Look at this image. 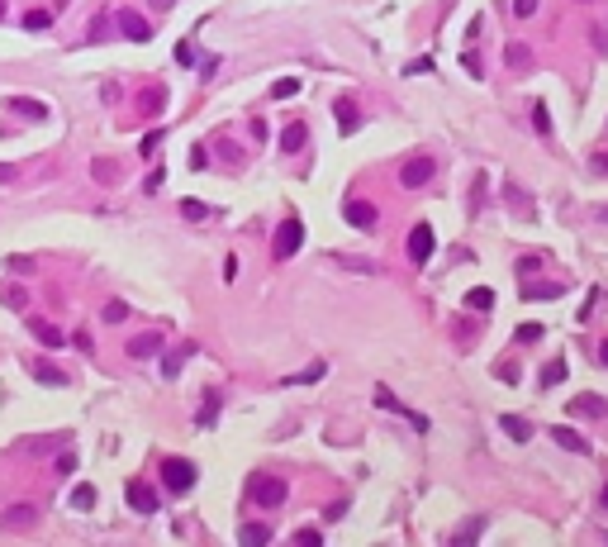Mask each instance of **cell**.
<instances>
[{"mask_svg": "<svg viewBox=\"0 0 608 547\" xmlns=\"http://www.w3.org/2000/svg\"><path fill=\"white\" fill-rule=\"evenodd\" d=\"M599 504H604V509H608V481H604V491H599Z\"/></svg>", "mask_w": 608, "mask_h": 547, "instance_id": "cell-52", "label": "cell"}, {"mask_svg": "<svg viewBox=\"0 0 608 547\" xmlns=\"http://www.w3.org/2000/svg\"><path fill=\"white\" fill-rule=\"evenodd\" d=\"M432 176H437V162H432V157H414V162H409L404 171H399V181H404L409 191H419V186H428Z\"/></svg>", "mask_w": 608, "mask_h": 547, "instance_id": "cell-6", "label": "cell"}, {"mask_svg": "<svg viewBox=\"0 0 608 547\" xmlns=\"http://www.w3.org/2000/svg\"><path fill=\"white\" fill-rule=\"evenodd\" d=\"M347 224H357V229H371V224H375V210H371L366 200H347Z\"/></svg>", "mask_w": 608, "mask_h": 547, "instance_id": "cell-15", "label": "cell"}, {"mask_svg": "<svg viewBox=\"0 0 608 547\" xmlns=\"http://www.w3.org/2000/svg\"><path fill=\"white\" fill-rule=\"evenodd\" d=\"M513 15H518V20H532V15H537V0H513Z\"/></svg>", "mask_w": 608, "mask_h": 547, "instance_id": "cell-44", "label": "cell"}, {"mask_svg": "<svg viewBox=\"0 0 608 547\" xmlns=\"http://www.w3.org/2000/svg\"><path fill=\"white\" fill-rule=\"evenodd\" d=\"M594 171H599V176H608V153H599V157H594Z\"/></svg>", "mask_w": 608, "mask_h": 547, "instance_id": "cell-50", "label": "cell"}, {"mask_svg": "<svg viewBox=\"0 0 608 547\" xmlns=\"http://www.w3.org/2000/svg\"><path fill=\"white\" fill-rule=\"evenodd\" d=\"M24 24H29V29H48V24H53V15H48V10H29Z\"/></svg>", "mask_w": 608, "mask_h": 547, "instance_id": "cell-37", "label": "cell"}, {"mask_svg": "<svg viewBox=\"0 0 608 547\" xmlns=\"http://www.w3.org/2000/svg\"><path fill=\"white\" fill-rule=\"evenodd\" d=\"M480 533H485V519H466L461 528H456V538H451V543H471V538H480Z\"/></svg>", "mask_w": 608, "mask_h": 547, "instance_id": "cell-27", "label": "cell"}, {"mask_svg": "<svg viewBox=\"0 0 608 547\" xmlns=\"http://www.w3.org/2000/svg\"><path fill=\"white\" fill-rule=\"evenodd\" d=\"M0 20H5V0H0Z\"/></svg>", "mask_w": 608, "mask_h": 547, "instance_id": "cell-54", "label": "cell"}, {"mask_svg": "<svg viewBox=\"0 0 608 547\" xmlns=\"http://www.w3.org/2000/svg\"><path fill=\"white\" fill-rule=\"evenodd\" d=\"M10 176H15V171H10V167H0V181H10Z\"/></svg>", "mask_w": 608, "mask_h": 547, "instance_id": "cell-53", "label": "cell"}, {"mask_svg": "<svg viewBox=\"0 0 608 547\" xmlns=\"http://www.w3.org/2000/svg\"><path fill=\"white\" fill-rule=\"evenodd\" d=\"M176 62H181V67H195V48L181 43V48H176Z\"/></svg>", "mask_w": 608, "mask_h": 547, "instance_id": "cell-45", "label": "cell"}, {"mask_svg": "<svg viewBox=\"0 0 608 547\" xmlns=\"http://www.w3.org/2000/svg\"><path fill=\"white\" fill-rule=\"evenodd\" d=\"M181 362H185V353H166V357H162V371H166V376H176V371H181Z\"/></svg>", "mask_w": 608, "mask_h": 547, "instance_id": "cell-41", "label": "cell"}, {"mask_svg": "<svg viewBox=\"0 0 608 547\" xmlns=\"http://www.w3.org/2000/svg\"><path fill=\"white\" fill-rule=\"evenodd\" d=\"M114 24L124 29V33H129V38H138V43H143V38H148V33H153V29H148V20H138V15H133V10H114Z\"/></svg>", "mask_w": 608, "mask_h": 547, "instance_id": "cell-8", "label": "cell"}, {"mask_svg": "<svg viewBox=\"0 0 608 547\" xmlns=\"http://www.w3.org/2000/svg\"><path fill=\"white\" fill-rule=\"evenodd\" d=\"M432 247H437L432 224H414V233H409V257H414V267H423L428 257H432Z\"/></svg>", "mask_w": 608, "mask_h": 547, "instance_id": "cell-4", "label": "cell"}, {"mask_svg": "<svg viewBox=\"0 0 608 547\" xmlns=\"http://www.w3.org/2000/svg\"><path fill=\"white\" fill-rule=\"evenodd\" d=\"M504 62H508V67H513V72H528V48H523V43H508V53H504Z\"/></svg>", "mask_w": 608, "mask_h": 547, "instance_id": "cell-26", "label": "cell"}, {"mask_svg": "<svg viewBox=\"0 0 608 547\" xmlns=\"http://www.w3.org/2000/svg\"><path fill=\"white\" fill-rule=\"evenodd\" d=\"M162 109H166V91H162V86H148V91L138 95V114L153 119V114H162Z\"/></svg>", "mask_w": 608, "mask_h": 547, "instance_id": "cell-13", "label": "cell"}, {"mask_svg": "<svg viewBox=\"0 0 608 547\" xmlns=\"http://www.w3.org/2000/svg\"><path fill=\"white\" fill-rule=\"evenodd\" d=\"M5 105L15 109V114H24V119H48V105H38V100H24V95H10Z\"/></svg>", "mask_w": 608, "mask_h": 547, "instance_id": "cell-20", "label": "cell"}, {"mask_svg": "<svg viewBox=\"0 0 608 547\" xmlns=\"http://www.w3.org/2000/svg\"><path fill=\"white\" fill-rule=\"evenodd\" d=\"M599 362H604V367H608V338H604V343H599Z\"/></svg>", "mask_w": 608, "mask_h": 547, "instance_id": "cell-51", "label": "cell"}, {"mask_svg": "<svg viewBox=\"0 0 608 547\" xmlns=\"http://www.w3.org/2000/svg\"><path fill=\"white\" fill-rule=\"evenodd\" d=\"M162 481H166V491L171 495H185L195 486V462H185V457H166L162 462Z\"/></svg>", "mask_w": 608, "mask_h": 547, "instance_id": "cell-2", "label": "cell"}, {"mask_svg": "<svg viewBox=\"0 0 608 547\" xmlns=\"http://www.w3.org/2000/svg\"><path fill=\"white\" fill-rule=\"evenodd\" d=\"M238 543L242 547H262V543H271V528H266V523H242V528H238Z\"/></svg>", "mask_w": 608, "mask_h": 547, "instance_id": "cell-19", "label": "cell"}, {"mask_svg": "<svg viewBox=\"0 0 608 547\" xmlns=\"http://www.w3.org/2000/svg\"><path fill=\"white\" fill-rule=\"evenodd\" d=\"M375 405H380V410H395L399 419H409V424H414L419 433H428V419H423V414L404 410V405H399V400H395V395H390V390H385V385H375Z\"/></svg>", "mask_w": 608, "mask_h": 547, "instance_id": "cell-7", "label": "cell"}, {"mask_svg": "<svg viewBox=\"0 0 608 547\" xmlns=\"http://www.w3.org/2000/svg\"><path fill=\"white\" fill-rule=\"evenodd\" d=\"M499 429L513 438V442H528V438H532V424H528V419H518V414H504Z\"/></svg>", "mask_w": 608, "mask_h": 547, "instance_id": "cell-17", "label": "cell"}, {"mask_svg": "<svg viewBox=\"0 0 608 547\" xmlns=\"http://www.w3.org/2000/svg\"><path fill=\"white\" fill-rule=\"evenodd\" d=\"M214 419H219V395L210 390V400L200 405V424H214Z\"/></svg>", "mask_w": 608, "mask_h": 547, "instance_id": "cell-36", "label": "cell"}, {"mask_svg": "<svg viewBox=\"0 0 608 547\" xmlns=\"http://www.w3.org/2000/svg\"><path fill=\"white\" fill-rule=\"evenodd\" d=\"M561 381H566V362H547V367H542V385L552 390V385H561Z\"/></svg>", "mask_w": 608, "mask_h": 547, "instance_id": "cell-28", "label": "cell"}, {"mask_svg": "<svg viewBox=\"0 0 608 547\" xmlns=\"http://www.w3.org/2000/svg\"><path fill=\"white\" fill-rule=\"evenodd\" d=\"M513 338H518V343L528 348V343H537V338H542V324H523L518 333H513Z\"/></svg>", "mask_w": 608, "mask_h": 547, "instance_id": "cell-38", "label": "cell"}, {"mask_svg": "<svg viewBox=\"0 0 608 547\" xmlns=\"http://www.w3.org/2000/svg\"><path fill=\"white\" fill-rule=\"evenodd\" d=\"M95 500H100V495H95V486H77V491H72V500H67V504H72V509H81V514H86V509H95Z\"/></svg>", "mask_w": 608, "mask_h": 547, "instance_id": "cell-22", "label": "cell"}, {"mask_svg": "<svg viewBox=\"0 0 608 547\" xmlns=\"http://www.w3.org/2000/svg\"><path fill=\"white\" fill-rule=\"evenodd\" d=\"M95 176H100V181H114V162H95Z\"/></svg>", "mask_w": 608, "mask_h": 547, "instance_id": "cell-48", "label": "cell"}, {"mask_svg": "<svg viewBox=\"0 0 608 547\" xmlns=\"http://www.w3.org/2000/svg\"><path fill=\"white\" fill-rule=\"evenodd\" d=\"M599 215H604V219H608V205H604V210H599Z\"/></svg>", "mask_w": 608, "mask_h": 547, "instance_id": "cell-55", "label": "cell"}, {"mask_svg": "<svg viewBox=\"0 0 608 547\" xmlns=\"http://www.w3.org/2000/svg\"><path fill=\"white\" fill-rule=\"evenodd\" d=\"M299 243H304V224L290 215L281 229H276V257H281V262H286V257H295V252H299Z\"/></svg>", "mask_w": 608, "mask_h": 547, "instance_id": "cell-3", "label": "cell"}, {"mask_svg": "<svg viewBox=\"0 0 608 547\" xmlns=\"http://www.w3.org/2000/svg\"><path fill=\"white\" fill-rule=\"evenodd\" d=\"M157 143H162V129H153V134L138 143V153H143V157H153V153H157Z\"/></svg>", "mask_w": 608, "mask_h": 547, "instance_id": "cell-39", "label": "cell"}, {"mask_svg": "<svg viewBox=\"0 0 608 547\" xmlns=\"http://www.w3.org/2000/svg\"><path fill=\"white\" fill-rule=\"evenodd\" d=\"M594 43H599V53H608V29H594Z\"/></svg>", "mask_w": 608, "mask_h": 547, "instance_id": "cell-49", "label": "cell"}, {"mask_svg": "<svg viewBox=\"0 0 608 547\" xmlns=\"http://www.w3.org/2000/svg\"><path fill=\"white\" fill-rule=\"evenodd\" d=\"M295 543H323V533H318V528H299V533H295Z\"/></svg>", "mask_w": 608, "mask_h": 547, "instance_id": "cell-46", "label": "cell"}, {"mask_svg": "<svg viewBox=\"0 0 608 547\" xmlns=\"http://www.w3.org/2000/svg\"><path fill=\"white\" fill-rule=\"evenodd\" d=\"M318 376H323V362H314V367H309V371H299V376H295V381H318Z\"/></svg>", "mask_w": 608, "mask_h": 547, "instance_id": "cell-47", "label": "cell"}, {"mask_svg": "<svg viewBox=\"0 0 608 547\" xmlns=\"http://www.w3.org/2000/svg\"><path fill=\"white\" fill-rule=\"evenodd\" d=\"M124 319H129V305H124V300H109L105 305V324H124Z\"/></svg>", "mask_w": 608, "mask_h": 547, "instance_id": "cell-31", "label": "cell"}, {"mask_svg": "<svg viewBox=\"0 0 608 547\" xmlns=\"http://www.w3.org/2000/svg\"><path fill=\"white\" fill-rule=\"evenodd\" d=\"M214 148H219V157H228V162H242V153H238V148H233V143H228V138H219Z\"/></svg>", "mask_w": 608, "mask_h": 547, "instance_id": "cell-43", "label": "cell"}, {"mask_svg": "<svg viewBox=\"0 0 608 547\" xmlns=\"http://www.w3.org/2000/svg\"><path fill=\"white\" fill-rule=\"evenodd\" d=\"M570 414H580V419H604L608 400H599V395H580V400H570Z\"/></svg>", "mask_w": 608, "mask_h": 547, "instance_id": "cell-12", "label": "cell"}, {"mask_svg": "<svg viewBox=\"0 0 608 547\" xmlns=\"http://www.w3.org/2000/svg\"><path fill=\"white\" fill-rule=\"evenodd\" d=\"M0 523H5V528H29V523H33V504H15Z\"/></svg>", "mask_w": 608, "mask_h": 547, "instance_id": "cell-23", "label": "cell"}, {"mask_svg": "<svg viewBox=\"0 0 608 547\" xmlns=\"http://www.w3.org/2000/svg\"><path fill=\"white\" fill-rule=\"evenodd\" d=\"M271 95H276V100H290V95H299V82H295V77H281V82L271 86Z\"/></svg>", "mask_w": 608, "mask_h": 547, "instance_id": "cell-30", "label": "cell"}, {"mask_svg": "<svg viewBox=\"0 0 608 547\" xmlns=\"http://www.w3.org/2000/svg\"><path fill=\"white\" fill-rule=\"evenodd\" d=\"M333 114H338V129H343V134H357V129H361V119H357V105H352L347 95H338V100H333Z\"/></svg>", "mask_w": 608, "mask_h": 547, "instance_id": "cell-10", "label": "cell"}, {"mask_svg": "<svg viewBox=\"0 0 608 547\" xmlns=\"http://www.w3.org/2000/svg\"><path fill=\"white\" fill-rule=\"evenodd\" d=\"M247 495H252L257 509H281L286 504V481L271 476V471H252L247 476Z\"/></svg>", "mask_w": 608, "mask_h": 547, "instance_id": "cell-1", "label": "cell"}, {"mask_svg": "<svg viewBox=\"0 0 608 547\" xmlns=\"http://www.w3.org/2000/svg\"><path fill=\"white\" fill-rule=\"evenodd\" d=\"M53 471H57V476H72V471H77V457H72V452H62V457L53 462Z\"/></svg>", "mask_w": 608, "mask_h": 547, "instance_id": "cell-42", "label": "cell"}, {"mask_svg": "<svg viewBox=\"0 0 608 547\" xmlns=\"http://www.w3.org/2000/svg\"><path fill=\"white\" fill-rule=\"evenodd\" d=\"M532 124H537V134H552V114H547V105H542V100L532 105Z\"/></svg>", "mask_w": 608, "mask_h": 547, "instance_id": "cell-32", "label": "cell"}, {"mask_svg": "<svg viewBox=\"0 0 608 547\" xmlns=\"http://www.w3.org/2000/svg\"><path fill=\"white\" fill-rule=\"evenodd\" d=\"M162 353V333L157 328H148V333H138L129 343V357H157Z\"/></svg>", "mask_w": 608, "mask_h": 547, "instance_id": "cell-11", "label": "cell"}, {"mask_svg": "<svg viewBox=\"0 0 608 547\" xmlns=\"http://www.w3.org/2000/svg\"><path fill=\"white\" fill-rule=\"evenodd\" d=\"M552 438L561 442V447H566V452H575V457H584V452H589V438H580L575 429H566V424H556Z\"/></svg>", "mask_w": 608, "mask_h": 547, "instance_id": "cell-9", "label": "cell"}, {"mask_svg": "<svg viewBox=\"0 0 608 547\" xmlns=\"http://www.w3.org/2000/svg\"><path fill=\"white\" fill-rule=\"evenodd\" d=\"M53 447H67V433H48V438H29L24 447V457H33V452H53Z\"/></svg>", "mask_w": 608, "mask_h": 547, "instance_id": "cell-18", "label": "cell"}, {"mask_svg": "<svg viewBox=\"0 0 608 547\" xmlns=\"http://www.w3.org/2000/svg\"><path fill=\"white\" fill-rule=\"evenodd\" d=\"M29 333H33L43 348H62V328H53L48 319H29Z\"/></svg>", "mask_w": 608, "mask_h": 547, "instance_id": "cell-14", "label": "cell"}, {"mask_svg": "<svg viewBox=\"0 0 608 547\" xmlns=\"http://www.w3.org/2000/svg\"><path fill=\"white\" fill-rule=\"evenodd\" d=\"M5 267H10V272H20V276H29V272H33V257H20V252H15Z\"/></svg>", "mask_w": 608, "mask_h": 547, "instance_id": "cell-40", "label": "cell"}, {"mask_svg": "<svg viewBox=\"0 0 608 547\" xmlns=\"http://www.w3.org/2000/svg\"><path fill=\"white\" fill-rule=\"evenodd\" d=\"M124 495H129V504L138 509V514H157V509H162L157 491H153L148 481H129V486H124Z\"/></svg>", "mask_w": 608, "mask_h": 547, "instance_id": "cell-5", "label": "cell"}, {"mask_svg": "<svg viewBox=\"0 0 608 547\" xmlns=\"http://www.w3.org/2000/svg\"><path fill=\"white\" fill-rule=\"evenodd\" d=\"M343 267H347V272H361V276H375V272H380L375 262H361V257H343Z\"/></svg>", "mask_w": 608, "mask_h": 547, "instance_id": "cell-34", "label": "cell"}, {"mask_svg": "<svg viewBox=\"0 0 608 547\" xmlns=\"http://www.w3.org/2000/svg\"><path fill=\"white\" fill-rule=\"evenodd\" d=\"M181 215L190 219V224H200V219H210V205H205V200H195V195H185V200H181Z\"/></svg>", "mask_w": 608, "mask_h": 547, "instance_id": "cell-24", "label": "cell"}, {"mask_svg": "<svg viewBox=\"0 0 608 547\" xmlns=\"http://www.w3.org/2000/svg\"><path fill=\"white\" fill-rule=\"evenodd\" d=\"M0 300L10 305V309H24V300H29V295H24V291H15V286H0Z\"/></svg>", "mask_w": 608, "mask_h": 547, "instance_id": "cell-33", "label": "cell"}, {"mask_svg": "<svg viewBox=\"0 0 608 547\" xmlns=\"http://www.w3.org/2000/svg\"><path fill=\"white\" fill-rule=\"evenodd\" d=\"M33 376L43 385H67V371H57V367H48V362H33Z\"/></svg>", "mask_w": 608, "mask_h": 547, "instance_id": "cell-25", "label": "cell"}, {"mask_svg": "<svg viewBox=\"0 0 608 547\" xmlns=\"http://www.w3.org/2000/svg\"><path fill=\"white\" fill-rule=\"evenodd\" d=\"M490 305H494V291H485V286H480V291H466V309H490Z\"/></svg>", "mask_w": 608, "mask_h": 547, "instance_id": "cell-29", "label": "cell"}, {"mask_svg": "<svg viewBox=\"0 0 608 547\" xmlns=\"http://www.w3.org/2000/svg\"><path fill=\"white\" fill-rule=\"evenodd\" d=\"M114 29H119V24H114V20L105 15V20H95V24H91V38L100 43V38H109V33H114Z\"/></svg>", "mask_w": 608, "mask_h": 547, "instance_id": "cell-35", "label": "cell"}, {"mask_svg": "<svg viewBox=\"0 0 608 547\" xmlns=\"http://www.w3.org/2000/svg\"><path fill=\"white\" fill-rule=\"evenodd\" d=\"M556 295H566V286H561V281H537V286H523V300H556Z\"/></svg>", "mask_w": 608, "mask_h": 547, "instance_id": "cell-16", "label": "cell"}, {"mask_svg": "<svg viewBox=\"0 0 608 547\" xmlns=\"http://www.w3.org/2000/svg\"><path fill=\"white\" fill-rule=\"evenodd\" d=\"M304 124H286V134H281V153H286V157H290V153H299V148H304Z\"/></svg>", "mask_w": 608, "mask_h": 547, "instance_id": "cell-21", "label": "cell"}]
</instances>
